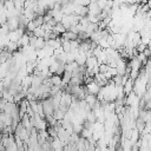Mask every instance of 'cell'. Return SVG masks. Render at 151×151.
<instances>
[{"instance_id": "cell-1", "label": "cell", "mask_w": 151, "mask_h": 151, "mask_svg": "<svg viewBox=\"0 0 151 151\" xmlns=\"http://www.w3.org/2000/svg\"><path fill=\"white\" fill-rule=\"evenodd\" d=\"M136 127H137L138 131L143 132V131H144V127H145V120L139 117V118L137 119V122H136Z\"/></svg>"}, {"instance_id": "cell-2", "label": "cell", "mask_w": 151, "mask_h": 151, "mask_svg": "<svg viewBox=\"0 0 151 151\" xmlns=\"http://www.w3.org/2000/svg\"><path fill=\"white\" fill-rule=\"evenodd\" d=\"M6 50L7 51H9V52H15L17 50H18V45H17V41H12V40H9V42L7 44V47H6Z\"/></svg>"}, {"instance_id": "cell-3", "label": "cell", "mask_w": 151, "mask_h": 151, "mask_svg": "<svg viewBox=\"0 0 151 151\" xmlns=\"http://www.w3.org/2000/svg\"><path fill=\"white\" fill-rule=\"evenodd\" d=\"M50 81L52 83V85H59L61 83V76L52 74V77L50 78Z\"/></svg>"}, {"instance_id": "cell-4", "label": "cell", "mask_w": 151, "mask_h": 151, "mask_svg": "<svg viewBox=\"0 0 151 151\" xmlns=\"http://www.w3.org/2000/svg\"><path fill=\"white\" fill-rule=\"evenodd\" d=\"M81 127H83V129H86V130H91V129L93 127V123L85 118V120L83 122V126H81Z\"/></svg>"}, {"instance_id": "cell-5", "label": "cell", "mask_w": 151, "mask_h": 151, "mask_svg": "<svg viewBox=\"0 0 151 151\" xmlns=\"http://www.w3.org/2000/svg\"><path fill=\"white\" fill-rule=\"evenodd\" d=\"M150 53H151V52H150V48L145 46V48L143 50V54H144L146 58H149V57H150Z\"/></svg>"}, {"instance_id": "cell-6", "label": "cell", "mask_w": 151, "mask_h": 151, "mask_svg": "<svg viewBox=\"0 0 151 151\" xmlns=\"http://www.w3.org/2000/svg\"><path fill=\"white\" fill-rule=\"evenodd\" d=\"M98 0H90V2H97Z\"/></svg>"}]
</instances>
